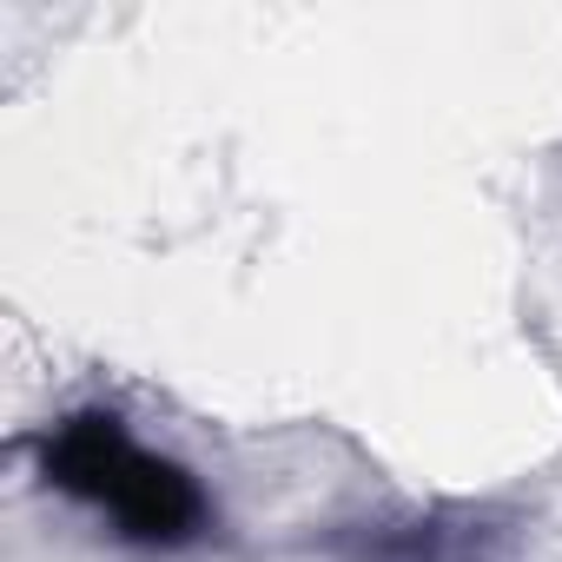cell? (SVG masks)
<instances>
[{
  "mask_svg": "<svg viewBox=\"0 0 562 562\" xmlns=\"http://www.w3.org/2000/svg\"><path fill=\"white\" fill-rule=\"evenodd\" d=\"M41 476L60 496L100 509L113 522V536L133 549L172 555V549L205 542V529H212V503H205L199 476L186 463L146 450L113 411H67L60 424H47Z\"/></svg>",
  "mask_w": 562,
  "mask_h": 562,
  "instance_id": "obj_1",
  "label": "cell"
}]
</instances>
